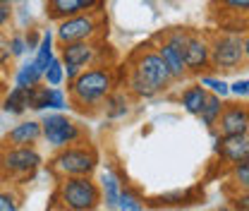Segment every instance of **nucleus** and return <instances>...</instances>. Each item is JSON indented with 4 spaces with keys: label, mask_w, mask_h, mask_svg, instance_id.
Here are the masks:
<instances>
[{
    "label": "nucleus",
    "mask_w": 249,
    "mask_h": 211,
    "mask_svg": "<svg viewBox=\"0 0 249 211\" xmlns=\"http://www.w3.org/2000/svg\"><path fill=\"white\" fill-rule=\"evenodd\" d=\"M19 2H24V0H0V5H10V7H15Z\"/></svg>",
    "instance_id": "42"
},
{
    "label": "nucleus",
    "mask_w": 249,
    "mask_h": 211,
    "mask_svg": "<svg viewBox=\"0 0 249 211\" xmlns=\"http://www.w3.org/2000/svg\"><path fill=\"white\" fill-rule=\"evenodd\" d=\"M216 144L213 151L220 156V161H225V166H235L249 158V132L242 134H232V137H218L216 130H211Z\"/></svg>",
    "instance_id": "11"
},
{
    "label": "nucleus",
    "mask_w": 249,
    "mask_h": 211,
    "mask_svg": "<svg viewBox=\"0 0 249 211\" xmlns=\"http://www.w3.org/2000/svg\"><path fill=\"white\" fill-rule=\"evenodd\" d=\"M189 34H192V29H187V27H173V29L165 31V34H160L158 38H160V41H165V43H170L175 51H180V53L185 56V48H187V41H189Z\"/></svg>",
    "instance_id": "24"
},
{
    "label": "nucleus",
    "mask_w": 249,
    "mask_h": 211,
    "mask_svg": "<svg viewBox=\"0 0 249 211\" xmlns=\"http://www.w3.org/2000/svg\"><path fill=\"white\" fill-rule=\"evenodd\" d=\"M2 87H5V79H2V75H0V89H2Z\"/></svg>",
    "instance_id": "44"
},
{
    "label": "nucleus",
    "mask_w": 249,
    "mask_h": 211,
    "mask_svg": "<svg viewBox=\"0 0 249 211\" xmlns=\"http://www.w3.org/2000/svg\"><path fill=\"white\" fill-rule=\"evenodd\" d=\"M247 118H249V103H247Z\"/></svg>",
    "instance_id": "45"
},
{
    "label": "nucleus",
    "mask_w": 249,
    "mask_h": 211,
    "mask_svg": "<svg viewBox=\"0 0 249 211\" xmlns=\"http://www.w3.org/2000/svg\"><path fill=\"white\" fill-rule=\"evenodd\" d=\"M10 60H12V56H10V48H7V38L0 36V67H5Z\"/></svg>",
    "instance_id": "38"
},
{
    "label": "nucleus",
    "mask_w": 249,
    "mask_h": 211,
    "mask_svg": "<svg viewBox=\"0 0 249 211\" xmlns=\"http://www.w3.org/2000/svg\"><path fill=\"white\" fill-rule=\"evenodd\" d=\"M115 87H118V79H115V70L110 65L84 67L79 72V77L67 84L70 106H74V111H79L84 115H93L98 108H103V101Z\"/></svg>",
    "instance_id": "1"
},
{
    "label": "nucleus",
    "mask_w": 249,
    "mask_h": 211,
    "mask_svg": "<svg viewBox=\"0 0 249 211\" xmlns=\"http://www.w3.org/2000/svg\"><path fill=\"white\" fill-rule=\"evenodd\" d=\"M53 202L58 209L65 211H98V207L103 204V192L91 175L60 178Z\"/></svg>",
    "instance_id": "2"
},
{
    "label": "nucleus",
    "mask_w": 249,
    "mask_h": 211,
    "mask_svg": "<svg viewBox=\"0 0 249 211\" xmlns=\"http://www.w3.org/2000/svg\"><path fill=\"white\" fill-rule=\"evenodd\" d=\"M7 48H10V56H12V58H22V56L29 51L24 34H12V36H7Z\"/></svg>",
    "instance_id": "33"
},
{
    "label": "nucleus",
    "mask_w": 249,
    "mask_h": 211,
    "mask_svg": "<svg viewBox=\"0 0 249 211\" xmlns=\"http://www.w3.org/2000/svg\"><path fill=\"white\" fill-rule=\"evenodd\" d=\"M79 72H82V67H77V65H65V82L70 84L72 79L79 77Z\"/></svg>",
    "instance_id": "40"
},
{
    "label": "nucleus",
    "mask_w": 249,
    "mask_h": 211,
    "mask_svg": "<svg viewBox=\"0 0 249 211\" xmlns=\"http://www.w3.org/2000/svg\"><path fill=\"white\" fill-rule=\"evenodd\" d=\"M199 84L206 87L209 94H216L220 98H228V96H230V84H228L223 77H216V75H199Z\"/></svg>",
    "instance_id": "25"
},
{
    "label": "nucleus",
    "mask_w": 249,
    "mask_h": 211,
    "mask_svg": "<svg viewBox=\"0 0 249 211\" xmlns=\"http://www.w3.org/2000/svg\"><path fill=\"white\" fill-rule=\"evenodd\" d=\"M48 96L51 87L48 84H36L29 89V108L31 111H46L48 108Z\"/></svg>",
    "instance_id": "27"
},
{
    "label": "nucleus",
    "mask_w": 249,
    "mask_h": 211,
    "mask_svg": "<svg viewBox=\"0 0 249 211\" xmlns=\"http://www.w3.org/2000/svg\"><path fill=\"white\" fill-rule=\"evenodd\" d=\"M0 211H19V194L12 187L0 190Z\"/></svg>",
    "instance_id": "31"
},
{
    "label": "nucleus",
    "mask_w": 249,
    "mask_h": 211,
    "mask_svg": "<svg viewBox=\"0 0 249 211\" xmlns=\"http://www.w3.org/2000/svg\"><path fill=\"white\" fill-rule=\"evenodd\" d=\"M230 94L235 98H249V77H240L230 84Z\"/></svg>",
    "instance_id": "35"
},
{
    "label": "nucleus",
    "mask_w": 249,
    "mask_h": 211,
    "mask_svg": "<svg viewBox=\"0 0 249 211\" xmlns=\"http://www.w3.org/2000/svg\"><path fill=\"white\" fill-rule=\"evenodd\" d=\"M29 108V89L22 87H12L2 98V111L7 115H22Z\"/></svg>",
    "instance_id": "20"
},
{
    "label": "nucleus",
    "mask_w": 249,
    "mask_h": 211,
    "mask_svg": "<svg viewBox=\"0 0 249 211\" xmlns=\"http://www.w3.org/2000/svg\"><path fill=\"white\" fill-rule=\"evenodd\" d=\"M211 41V70L218 75L240 72L245 62V34L242 31H213Z\"/></svg>",
    "instance_id": "3"
},
{
    "label": "nucleus",
    "mask_w": 249,
    "mask_h": 211,
    "mask_svg": "<svg viewBox=\"0 0 249 211\" xmlns=\"http://www.w3.org/2000/svg\"><path fill=\"white\" fill-rule=\"evenodd\" d=\"M79 12H84L79 0H46V17L55 24L67 19V17L79 15Z\"/></svg>",
    "instance_id": "17"
},
{
    "label": "nucleus",
    "mask_w": 249,
    "mask_h": 211,
    "mask_svg": "<svg viewBox=\"0 0 249 211\" xmlns=\"http://www.w3.org/2000/svg\"><path fill=\"white\" fill-rule=\"evenodd\" d=\"M41 137H43L41 122L24 120V122H19V125H15V127L0 139V147H34Z\"/></svg>",
    "instance_id": "13"
},
{
    "label": "nucleus",
    "mask_w": 249,
    "mask_h": 211,
    "mask_svg": "<svg viewBox=\"0 0 249 211\" xmlns=\"http://www.w3.org/2000/svg\"><path fill=\"white\" fill-rule=\"evenodd\" d=\"M103 111H106V118H110V120L124 118L129 113V91L113 89L108 94V98L103 101Z\"/></svg>",
    "instance_id": "18"
},
{
    "label": "nucleus",
    "mask_w": 249,
    "mask_h": 211,
    "mask_svg": "<svg viewBox=\"0 0 249 211\" xmlns=\"http://www.w3.org/2000/svg\"><path fill=\"white\" fill-rule=\"evenodd\" d=\"M230 182L235 190H249V158L230 166Z\"/></svg>",
    "instance_id": "28"
},
{
    "label": "nucleus",
    "mask_w": 249,
    "mask_h": 211,
    "mask_svg": "<svg viewBox=\"0 0 249 211\" xmlns=\"http://www.w3.org/2000/svg\"><path fill=\"white\" fill-rule=\"evenodd\" d=\"M58 211H65V209H58Z\"/></svg>",
    "instance_id": "46"
},
{
    "label": "nucleus",
    "mask_w": 249,
    "mask_h": 211,
    "mask_svg": "<svg viewBox=\"0 0 249 211\" xmlns=\"http://www.w3.org/2000/svg\"><path fill=\"white\" fill-rule=\"evenodd\" d=\"M216 134L218 137H232V134H242L249 132V118H247V106L242 103H225L223 113L216 122Z\"/></svg>",
    "instance_id": "12"
},
{
    "label": "nucleus",
    "mask_w": 249,
    "mask_h": 211,
    "mask_svg": "<svg viewBox=\"0 0 249 211\" xmlns=\"http://www.w3.org/2000/svg\"><path fill=\"white\" fill-rule=\"evenodd\" d=\"M206 98H209L206 87H201L199 82H194V84H189L187 89H182V94H180V106L185 108V113H189V115L196 118V115L201 113Z\"/></svg>",
    "instance_id": "15"
},
{
    "label": "nucleus",
    "mask_w": 249,
    "mask_h": 211,
    "mask_svg": "<svg viewBox=\"0 0 249 211\" xmlns=\"http://www.w3.org/2000/svg\"><path fill=\"white\" fill-rule=\"evenodd\" d=\"M124 89L129 91V96L142 98V101H149V98H154V96L160 94L154 84H149V82H146L139 72H134L132 67H127V84H124Z\"/></svg>",
    "instance_id": "19"
},
{
    "label": "nucleus",
    "mask_w": 249,
    "mask_h": 211,
    "mask_svg": "<svg viewBox=\"0 0 249 211\" xmlns=\"http://www.w3.org/2000/svg\"><path fill=\"white\" fill-rule=\"evenodd\" d=\"M24 38H27V48H29V53H36V48H38V43H41V34L36 29H29L24 34Z\"/></svg>",
    "instance_id": "36"
},
{
    "label": "nucleus",
    "mask_w": 249,
    "mask_h": 211,
    "mask_svg": "<svg viewBox=\"0 0 249 211\" xmlns=\"http://www.w3.org/2000/svg\"><path fill=\"white\" fill-rule=\"evenodd\" d=\"M79 2H82L84 12H103V7H106V0H79Z\"/></svg>",
    "instance_id": "37"
},
{
    "label": "nucleus",
    "mask_w": 249,
    "mask_h": 211,
    "mask_svg": "<svg viewBox=\"0 0 249 211\" xmlns=\"http://www.w3.org/2000/svg\"><path fill=\"white\" fill-rule=\"evenodd\" d=\"M43 82V72L36 67V62L31 58L29 62H24L17 72H15V87H22V89H31L36 84Z\"/></svg>",
    "instance_id": "23"
},
{
    "label": "nucleus",
    "mask_w": 249,
    "mask_h": 211,
    "mask_svg": "<svg viewBox=\"0 0 249 211\" xmlns=\"http://www.w3.org/2000/svg\"><path fill=\"white\" fill-rule=\"evenodd\" d=\"M70 106V96L60 89V87H51V96H48V111H65Z\"/></svg>",
    "instance_id": "32"
},
{
    "label": "nucleus",
    "mask_w": 249,
    "mask_h": 211,
    "mask_svg": "<svg viewBox=\"0 0 249 211\" xmlns=\"http://www.w3.org/2000/svg\"><path fill=\"white\" fill-rule=\"evenodd\" d=\"M103 46L101 38L96 41H74V43H65L60 46V60L65 65H77V67H91V65H110L101 58Z\"/></svg>",
    "instance_id": "9"
},
{
    "label": "nucleus",
    "mask_w": 249,
    "mask_h": 211,
    "mask_svg": "<svg viewBox=\"0 0 249 211\" xmlns=\"http://www.w3.org/2000/svg\"><path fill=\"white\" fill-rule=\"evenodd\" d=\"M98 166V151L89 144H70L51 158V171L58 178H82L93 175Z\"/></svg>",
    "instance_id": "4"
},
{
    "label": "nucleus",
    "mask_w": 249,
    "mask_h": 211,
    "mask_svg": "<svg viewBox=\"0 0 249 211\" xmlns=\"http://www.w3.org/2000/svg\"><path fill=\"white\" fill-rule=\"evenodd\" d=\"M103 24H108L103 12H79L74 17L58 22L55 38L60 46L74 43V41H96L103 34Z\"/></svg>",
    "instance_id": "7"
},
{
    "label": "nucleus",
    "mask_w": 249,
    "mask_h": 211,
    "mask_svg": "<svg viewBox=\"0 0 249 211\" xmlns=\"http://www.w3.org/2000/svg\"><path fill=\"white\" fill-rule=\"evenodd\" d=\"M216 211H235L230 204H220V207H216Z\"/></svg>",
    "instance_id": "43"
},
{
    "label": "nucleus",
    "mask_w": 249,
    "mask_h": 211,
    "mask_svg": "<svg viewBox=\"0 0 249 211\" xmlns=\"http://www.w3.org/2000/svg\"><path fill=\"white\" fill-rule=\"evenodd\" d=\"M223 108H225V98H220L216 94H209V98H206V103H204V108H201V113L196 118L206 130H213L220 113H223Z\"/></svg>",
    "instance_id": "21"
},
{
    "label": "nucleus",
    "mask_w": 249,
    "mask_h": 211,
    "mask_svg": "<svg viewBox=\"0 0 249 211\" xmlns=\"http://www.w3.org/2000/svg\"><path fill=\"white\" fill-rule=\"evenodd\" d=\"M10 19H12V7L10 5H0V29H5Z\"/></svg>",
    "instance_id": "39"
},
{
    "label": "nucleus",
    "mask_w": 249,
    "mask_h": 211,
    "mask_svg": "<svg viewBox=\"0 0 249 211\" xmlns=\"http://www.w3.org/2000/svg\"><path fill=\"white\" fill-rule=\"evenodd\" d=\"M228 204L235 211H249V190H235L228 194Z\"/></svg>",
    "instance_id": "34"
},
{
    "label": "nucleus",
    "mask_w": 249,
    "mask_h": 211,
    "mask_svg": "<svg viewBox=\"0 0 249 211\" xmlns=\"http://www.w3.org/2000/svg\"><path fill=\"white\" fill-rule=\"evenodd\" d=\"M118 209L120 211H144V204H142V199H139L137 192H132V190L123 187V192H120V202H118Z\"/></svg>",
    "instance_id": "30"
},
{
    "label": "nucleus",
    "mask_w": 249,
    "mask_h": 211,
    "mask_svg": "<svg viewBox=\"0 0 249 211\" xmlns=\"http://www.w3.org/2000/svg\"><path fill=\"white\" fill-rule=\"evenodd\" d=\"M185 65L189 70V75H204L206 70H211V41H209V34L192 29L185 48Z\"/></svg>",
    "instance_id": "10"
},
{
    "label": "nucleus",
    "mask_w": 249,
    "mask_h": 211,
    "mask_svg": "<svg viewBox=\"0 0 249 211\" xmlns=\"http://www.w3.org/2000/svg\"><path fill=\"white\" fill-rule=\"evenodd\" d=\"M156 48H158V53H160L163 62L168 65V70H170L173 79H175V82H185L187 77H189V70H187V65H185V56H182L180 51H175L170 43L160 41V38H158Z\"/></svg>",
    "instance_id": "14"
},
{
    "label": "nucleus",
    "mask_w": 249,
    "mask_h": 211,
    "mask_svg": "<svg viewBox=\"0 0 249 211\" xmlns=\"http://www.w3.org/2000/svg\"><path fill=\"white\" fill-rule=\"evenodd\" d=\"M101 192H103V202H106V207L108 209H118V202H120V192H123V182L120 178L115 175V171L113 168H106L103 173H101Z\"/></svg>",
    "instance_id": "16"
},
{
    "label": "nucleus",
    "mask_w": 249,
    "mask_h": 211,
    "mask_svg": "<svg viewBox=\"0 0 249 211\" xmlns=\"http://www.w3.org/2000/svg\"><path fill=\"white\" fill-rule=\"evenodd\" d=\"M41 163L43 158L34 147H0V180L27 182Z\"/></svg>",
    "instance_id": "5"
},
{
    "label": "nucleus",
    "mask_w": 249,
    "mask_h": 211,
    "mask_svg": "<svg viewBox=\"0 0 249 211\" xmlns=\"http://www.w3.org/2000/svg\"><path fill=\"white\" fill-rule=\"evenodd\" d=\"M53 38H55V31L46 29L41 34V43H38V48H36V53H34V62H36V67H38L41 72H46V67L55 58V53H53Z\"/></svg>",
    "instance_id": "22"
},
{
    "label": "nucleus",
    "mask_w": 249,
    "mask_h": 211,
    "mask_svg": "<svg viewBox=\"0 0 249 211\" xmlns=\"http://www.w3.org/2000/svg\"><path fill=\"white\" fill-rule=\"evenodd\" d=\"M41 130H43V139L55 151L70 144H79L84 139V130L60 113H46L41 120Z\"/></svg>",
    "instance_id": "8"
},
{
    "label": "nucleus",
    "mask_w": 249,
    "mask_h": 211,
    "mask_svg": "<svg viewBox=\"0 0 249 211\" xmlns=\"http://www.w3.org/2000/svg\"><path fill=\"white\" fill-rule=\"evenodd\" d=\"M216 5L232 17H249V0H216Z\"/></svg>",
    "instance_id": "29"
},
{
    "label": "nucleus",
    "mask_w": 249,
    "mask_h": 211,
    "mask_svg": "<svg viewBox=\"0 0 249 211\" xmlns=\"http://www.w3.org/2000/svg\"><path fill=\"white\" fill-rule=\"evenodd\" d=\"M43 82L48 84V87H60L62 82H65V62L55 56L51 65L46 67V72H43Z\"/></svg>",
    "instance_id": "26"
},
{
    "label": "nucleus",
    "mask_w": 249,
    "mask_h": 211,
    "mask_svg": "<svg viewBox=\"0 0 249 211\" xmlns=\"http://www.w3.org/2000/svg\"><path fill=\"white\" fill-rule=\"evenodd\" d=\"M129 67H132L134 72H139L149 84H154L160 94L175 84V79H173L168 65L163 62V58H160V53H158L156 46H139V48L132 53V58H129Z\"/></svg>",
    "instance_id": "6"
},
{
    "label": "nucleus",
    "mask_w": 249,
    "mask_h": 211,
    "mask_svg": "<svg viewBox=\"0 0 249 211\" xmlns=\"http://www.w3.org/2000/svg\"><path fill=\"white\" fill-rule=\"evenodd\" d=\"M245 62L249 67V34H245Z\"/></svg>",
    "instance_id": "41"
}]
</instances>
